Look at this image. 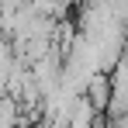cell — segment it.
Segmentation results:
<instances>
[{
  "mask_svg": "<svg viewBox=\"0 0 128 128\" xmlns=\"http://www.w3.org/2000/svg\"><path fill=\"white\" fill-rule=\"evenodd\" d=\"M80 97H83L97 114L107 111V107H111V76H107V73H94L83 83V94H80Z\"/></svg>",
  "mask_w": 128,
  "mask_h": 128,
  "instance_id": "cell-1",
  "label": "cell"
}]
</instances>
